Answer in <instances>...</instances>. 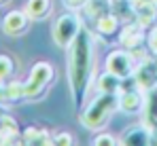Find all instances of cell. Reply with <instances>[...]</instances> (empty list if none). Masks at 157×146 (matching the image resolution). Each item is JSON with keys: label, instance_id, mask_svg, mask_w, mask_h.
Segmentation results:
<instances>
[{"label": "cell", "instance_id": "obj_1", "mask_svg": "<svg viewBox=\"0 0 157 146\" xmlns=\"http://www.w3.org/2000/svg\"><path fill=\"white\" fill-rule=\"evenodd\" d=\"M89 64H91V49H89V36L85 30H78V34L72 40V47L68 53V78L75 93L77 106L83 99L87 78H89Z\"/></svg>", "mask_w": 157, "mask_h": 146}, {"label": "cell", "instance_id": "obj_2", "mask_svg": "<svg viewBox=\"0 0 157 146\" xmlns=\"http://www.w3.org/2000/svg\"><path fill=\"white\" fill-rule=\"evenodd\" d=\"M113 108H115V97L110 95V93H104V95H100L89 106V110L83 117V123L89 125V127H98L102 121H106V117L110 114Z\"/></svg>", "mask_w": 157, "mask_h": 146}, {"label": "cell", "instance_id": "obj_3", "mask_svg": "<svg viewBox=\"0 0 157 146\" xmlns=\"http://www.w3.org/2000/svg\"><path fill=\"white\" fill-rule=\"evenodd\" d=\"M78 30L81 28H78L77 15H64V17L57 19V24L53 28V40L59 47H68L75 40V36L78 34Z\"/></svg>", "mask_w": 157, "mask_h": 146}, {"label": "cell", "instance_id": "obj_4", "mask_svg": "<svg viewBox=\"0 0 157 146\" xmlns=\"http://www.w3.org/2000/svg\"><path fill=\"white\" fill-rule=\"evenodd\" d=\"M51 78V68L49 64H36V68L32 70V76L28 80V85L24 87V93L26 95H36Z\"/></svg>", "mask_w": 157, "mask_h": 146}, {"label": "cell", "instance_id": "obj_5", "mask_svg": "<svg viewBox=\"0 0 157 146\" xmlns=\"http://www.w3.org/2000/svg\"><path fill=\"white\" fill-rule=\"evenodd\" d=\"M28 25V13L21 11H11L4 19H2V30L11 36H17V34H24Z\"/></svg>", "mask_w": 157, "mask_h": 146}, {"label": "cell", "instance_id": "obj_6", "mask_svg": "<svg viewBox=\"0 0 157 146\" xmlns=\"http://www.w3.org/2000/svg\"><path fill=\"white\" fill-rule=\"evenodd\" d=\"M108 70L110 74H117V76H128L132 72V64H130V57L125 53H115L110 55L108 59Z\"/></svg>", "mask_w": 157, "mask_h": 146}, {"label": "cell", "instance_id": "obj_7", "mask_svg": "<svg viewBox=\"0 0 157 146\" xmlns=\"http://www.w3.org/2000/svg\"><path fill=\"white\" fill-rule=\"evenodd\" d=\"M47 11H49V0H28V4H26L28 17H34V19L45 17Z\"/></svg>", "mask_w": 157, "mask_h": 146}, {"label": "cell", "instance_id": "obj_8", "mask_svg": "<svg viewBox=\"0 0 157 146\" xmlns=\"http://www.w3.org/2000/svg\"><path fill=\"white\" fill-rule=\"evenodd\" d=\"M13 72V62L6 55H0V80H6Z\"/></svg>", "mask_w": 157, "mask_h": 146}, {"label": "cell", "instance_id": "obj_9", "mask_svg": "<svg viewBox=\"0 0 157 146\" xmlns=\"http://www.w3.org/2000/svg\"><path fill=\"white\" fill-rule=\"evenodd\" d=\"M96 144H115V140H110V138H98Z\"/></svg>", "mask_w": 157, "mask_h": 146}, {"label": "cell", "instance_id": "obj_10", "mask_svg": "<svg viewBox=\"0 0 157 146\" xmlns=\"http://www.w3.org/2000/svg\"><path fill=\"white\" fill-rule=\"evenodd\" d=\"M68 4H81V2H85V0H66Z\"/></svg>", "mask_w": 157, "mask_h": 146}, {"label": "cell", "instance_id": "obj_11", "mask_svg": "<svg viewBox=\"0 0 157 146\" xmlns=\"http://www.w3.org/2000/svg\"><path fill=\"white\" fill-rule=\"evenodd\" d=\"M4 2H6V0H0V4H4Z\"/></svg>", "mask_w": 157, "mask_h": 146}]
</instances>
